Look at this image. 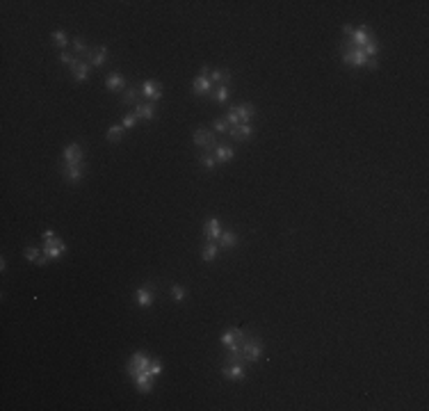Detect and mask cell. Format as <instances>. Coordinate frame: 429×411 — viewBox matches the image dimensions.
<instances>
[{
	"instance_id": "cell-33",
	"label": "cell",
	"mask_w": 429,
	"mask_h": 411,
	"mask_svg": "<svg viewBox=\"0 0 429 411\" xmlns=\"http://www.w3.org/2000/svg\"><path fill=\"white\" fill-rule=\"evenodd\" d=\"M171 299L176 304H181L183 299H185V288L183 286H171Z\"/></svg>"
},
{
	"instance_id": "cell-9",
	"label": "cell",
	"mask_w": 429,
	"mask_h": 411,
	"mask_svg": "<svg viewBox=\"0 0 429 411\" xmlns=\"http://www.w3.org/2000/svg\"><path fill=\"white\" fill-rule=\"evenodd\" d=\"M66 252V244H64V240L62 238H50V240H46L44 242V256H48L50 261H55V258H59L62 254Z\"/></svg>"
},
{
	"instance_id": "cell-36",
	"label": "cell",
	"mask_w": 429,
	"mask_h": 411,
	"mask_svg": "<svg viewBox=\"0 0 429 411\" xmlns=\"http://www.w3.org/2000/svg\"><path fill=\"white\" fill-rule=\"evenodd\" d=\"M160 372H162V363H160V361H151V366H148V375L158 377Z\"/></svg>"
},
{
	"instance_id": "cell-14",
	"label": "cell",
	"mask_w": 429,
	"mask_h": 411,
	"mask_svg": "<svg viewBox=\"0 0 429 411\" xmlns=\"http://www.w3.org/2000/svg\"><path fill=\"white\" fill-rule=\"evenodd\" d=\"M142 96H146L148 103H158V101L162 99V87L155 85L153 80H146V83L142 85Z\"/></svg>"
},
{
	"instance_id": "cell-39",
	"label": "cell",
	"mask_w": 429,
	"mask_h": 411,
	"mask_svg": "<svg viewBox=\"0 0 429 411\" xmlns=\"http://www.w3.org/2000/svg\"><path fill=\"white\" fill-rule=\"evenodd\" d=\"M48 261H50V258H48V256H44V254H41V256L37 258V263H35V265H39V268H41V265H46V263H48Z\"/></svg>"
},
{
	"instance_id": "cell-17",
	"label": "cell",
	"mask_w": 429,
	"mask_h": 411,
	"mask_svg": "<svg viewBox=\"0 0 429 411\" xmlns=\"http://www.w3.org/2000/svg\"><path fill=\"white\" fill-rule=\"evenodd\" d=\"M135 117L137 119H144V121H151L153 117H155V103H139L135 105Z\"/></svg>"
},
{
	"instance_id": "cell-38",
	"label": "cell",
	"mask_w": 429,
	"mask_h": 411,
	"mask_svg": "<svg viewBox=\"0 0 429 411\" xmlns=\"http://www.w3.org/2000/svg\"><path fill=\"white\" fill-rule=\"evenodd\" d=\"M41 238H44V240H50V238H55V231H53V228H48V231H44V233H41Z\"/></svg>"
},
{
	"instance_id": "cell-10",
	"label": "cell",
	"mask_w": 429,
	"mask_h": 411,
	"mask_svg": "<svg viewBox=\"0 0 429 411\" xmlns=\"http://www.w3.org/2000/svg\"><path fill=\"white\" fill-rule=\"evenodd\" d=\"M222 375L226 377V379L240 381V379H244V377H247V370H244V363H224Z\"/></svg>"
},
{
	"instance_id": "cell-35",
	"label": "cell",
	"mask_w": 429,
	"mask_h": 411,
	"mask_svg": "<svg viewBox=\"0 0 429 411\" xmlns=\"http://www.w3.org/2000/svg\"><path fill=\"white\" fill-rule=\"evenodd\" d=\"M39 256H41V254H39V249H37V247H28V249H25V258H28L30 263H37V258H39Z\"/></svg>"
},
{
	"instance_id": "cell-21",
	"label": "cell",
	"mask_w": 429,
	"mask_h": 411,
	"mask_svg": "<svg viewBox=\"0 0 429 411\" xmlns=\"http://www.w3.org/2000/svg\"><path fill=\"white\" fill-rule=\"evenodd\" d=\"M139 96H142V92H139V87H128V90L124 92V96H121V105H139L142 101H139Z\"/></svg>"
},
{
	"instance_id": "cell-5",
	"label": "cell",
	"mask_w": 429,
	"mask_h": 411,
	"mask_svg": "<svg viewBox=\"0 0 429 411\" xmlns=\"http://www.w3.org/2000/svg\"><path fill=\"white\" fill-rule=\"evenodd\" d=\"M64 165H69V167H84V153L78 142L69 144L64 149Z\"/></svg>"
},
{
	"instance_id": "cell-25",
	"label": "cell",
	"mask_w": 429,
	"mask_h": 411,
	"mask_svg": "<svg viewBox=\"0 0 429 411\" xmlns=\"http://www.w3.org/2000/svg\"><path fill=\"white\" fill-rule=\"evenodd\" d=\"M210 83L212 85H228L231 83V73L224 71V69H215V71H210Z\"/></svg>"
},
{
	"instance_id": "cell-8",
	"label": "cell",
	"mask_w": 429,
	"mask_h": 411,
	"mask_svg": "<svg viewBox=\"0 0 429 411\" xmlns=\"http://www.w3.org/2000/svg\"><path fill=\"white\" fill-rule=\"evenodd\" d=\"M192 90H194V94H199V96H203V94H210V90H212V83H210V69H208V66H203V69L199 71V75H197V78H194Z\"/></svg>"
},
{
	"instance_id": "cell-7",
	"label": "cell",
	"mask_w": 429,
	"mask_h": 411,
	"mask_svg": "<svg viewBox=\"0 0 429 411\" xmlns=\"http://www.w3.org/2000/svg\"><path fill=\"white\" fill-rule=\"evenodd\" d=\"M153 302H155V288H153V283H144L142 288L135 290V304L137 306L148 308Z\"/></svg>"
},
{
	"instance_id": "cell-27",
	"label": "cell",
	"mask_w": 429,
	"mask_h": 411,
	"mask_svg": "<svg viewBox=\"0 0 429 411\" xmlns=\"http://www.w3.org/2000/svg\"><path fill=\"white\" fill-rule=\"evenodd\" d=\"M50 39H53V46H57V48H62V50H66V46H69V37H66V32H62V30H55Z\"/></svg>"
},
{
	"instance_id": "cell-23",
	"label": "cell",
	"mask_w": 429,
	"mask_h": 411,
	"mask_svg": "<svg viewBox=\"0 0 429 411\" xmlns=\"http://www.w3.org/2000/svg\"><path fill=\"white\" fill-rule=\"evenodd\" d=\"M108 62V48L105 46H99L94 48V55H92V60H89V66L94 69V66H103Z\"/></svg>"
},
{
	"instance_id": "cell-28",
	"label": "cell",
	"mask_w": 429,
	"mask_h": 411,
	"mask_svg": "<svg viewBox=\"0 0 429 411\" xmlns=\"http://www.w3.org/2000/svg\"><path fill=\"white\" fill-rule=\"evenodd\" d=\"M59 62H62L64 66H69V69H73V66L80 64V60L73 53H69V50H62V53H59Z\"/></svg>"
},
{
	"instance_id": "cell-31",
	"label": "cell",
	"mask_w": 429,
	"mask_h": 411,
	"mask_svg": "<svg viewBox=\"0 0 429 411\" xmlns=\"http://www.w3.org/2000/svg\"><path fill=\"white\" fill-rule=\"evenodd\" d=\"M199 162H201L206 169H215V165H217V160H215V153H201V158H199Z\"/></svg>"
},
{
	"instance_id": "cell-11",
	"label": "cell",
	"mask_w": 429,
	"mask_h": 411,
	"mask_svg": "<svg viewBox=\"0 0 429 411\" xmlns=\"http://www.w3.org/2000/svg\"><path fill=\"white\" fill-rule=\"evenodd\" d=\"M253 133H256V130H253L251 124H237L228 130V135H231L235 142H247V139L253 137Z\"/></svg>"
},
{
	"instance_id": "cell-34",
	"label": "cell",
	"mask_w": 429,
	"mask_h": 411,
	"mask_svg": "<svg viewBox=\"0 0 429 411\" xmlns=\"http://www.w3.org/2000/svg\"><path fill=\"white\" fill-rule=\"evenodd\" d=\"M135 124H137V117H135V112H130V114H124V119H121V126H124L126 130L135 128Z\"/></svg>"
},
{
	"instance_id": "cell-22",
	"label": "cell",
	"mask_w": 429,
	"mask_h": 411,
	"mask_svg": "<svg viewBox=\"0 0 429 411\" xmlns=\"http://www.w3.org/2000/svg\"><path fill=\"white\" fill-rule=\"evenodd\" d=\"M62 174H64V179L69 181V183H78V181L82 179L84 167H69V165H62Z\"/></svg>"
},
{
	"instance_id": "cell-29",
	"label": "cell",
	"mask_w": 429,
	"mask_h": 411,
	"mask_svg": "<svg viewBox=\"0 0 429 411\" xmlns=\"http://www.w3.org/2000/svg\"><path fill=\"white\" fill-rule=\"evenodd\" d=\"M228 94H231V87H228V85H217V87H215V96H212V99L217 101V103H226Z\"/></svg>"
},
{
	"instance_id": "cell-18",
	"label": "cell",
	"mask_w": 429,
	"mask_h": 411,
	"mask_svg": "<svg viewBox=\"0 0 429 411\" xmlns=\"http://www.w3.org/2000/svg\"><path fill=\"white\" fill-rule=\"evenodd\" d=\"M105 87H108L110 92H119L126 87V78L121 73H117V71H112V73L105 78Z\"/></svg>"
},
{
	"instance_id": "cell-20",
	"label": "cell",
	"mask_w": 429,
	"mask_h": 411,
	"mask_svg": "<svg viewBox=\"0 0 429 411\" xmlns=\"http://www.w3.org/2000/svg\"><path fill=\"white\" fill-rule=\"evenodd\" d=\"M235 158V151H233V146H228V144H217V149H215V160L217 162H228V160Z\"/></svg>"
},
{
	"instance_id": "cell-15",
	"label": "cell",
	"mask_w": 429,
	"mask_h": 411,
	"mask_svg": "<svg viewBox=\"0 0 429 411\" xmlns=\"http://www.w3.org/2000/svg\"><path fill=\"white\" fill-rule=\"evenodd\" d=\"M233 112L237 114V119H240V124H249V121L256 117V108H253L251 103H242V105H235V108H231Z\"/></svg>"
},
{
	"instance_id": "cell-3",
	"label": "cell",
	"mask_w": 429,
	"mask_h": 411,
	"mask_svg": "<svg viewBox=\"0 0 429 411\" xmlns=\"http://www.w3.org/2000/svg\"><path fill=\"white\" fill-rule=\"evenodd\" d=\"M148 366H151V359L146 357V354H142V352H135L133 357H130V361L126 363V372H128V377H137L139 372L148 370Z\"/></svg>"
},
{
	"instance_id": "cell-4",
	"label": "cell",
	"mask_w": 429,
	"mask_h": 411,
	"mask_svg": "<svg viewBox=\"0 0 429 411\" xmlns=\"http://www.w3.org/2000/svg\"><path fill=\"white\" fill-rule=\"evenodd\" d=\"M342 62H345L347 66H365L368 55L363 53V48H356V46L345 44V50H342Z\"/></svg>"
},
{
	"instance_id": "cell-12",
	"label": "cell",
	"mask_w": 429,
	"mask_h": 411,
	"mask_svg": "<svg viewBox=\"0 0 429 411\" xmlns=\"http://www.w3.org/2000/svg\"><path fill=\"white\" fill-rule=\"evenodd\" d=\"M222 233H224V231H222V224H219L217 217H210V219L206 222V226H203V235H206L208 242H217Z\"/></svg>"
},
{
	"instance_id": "cell-26",
	"label": "cell",
	"mask_w": 429,
	"mask_h": 411,
	"mask_svg": "<svg viewBox=\"0 0 429 411\" xmlns=\"http://www.w3.org/2000/svg\"><path fill=\"white\" fill-rule=\"evenodd\" d=\"M217 256H219V244L217 242H208L206 247H203V261L206 263H212Z\"/></svg>"
},
{
	"instance_id": "cell-6",
	"label": "cell",
	"mask_w": 429,
	"mask_h": 411,
	"mask_svg": "<svg viewBox=\"0 0 429 411\" xmlns=\"http://www.w3.org/2000/svg\"><path fill=\"white\" fill-rule=\"evenodd\" d=\"M372 39H375V35L370 32V28H368V25H361V28H354V32H352L350 39H347V44L356 46V48H363V46L370 44Z\"/></svg>"
},
{
	"instance_id": "cell-37",
	"label": "cell",
	"mask_w": 429,
	"mask_h": 411,
	"mask_svg": "<svg viewBox=\"0 0 429 411\" xmlns=\"http://www.w3.org/2000/svg\"><path fill=\"white\" fill-rule=\"evenodd\" d=\"M365 66H368V69H372V71H377V69H379V62H377L375 57H368V62H365Z\"/></svg>"
},
{
	"instance_id": "cell-16",
	"label": "cell",
	"mask_w": 429,
	"mask_h": 411,
	"mask_svg": "<svg viewBox=\"0 0 429 411\" xmlns=\"http://www.w3.org/2000/svg\"><path fill=\"white\" fill-rule=\"evenodd\" d=\"M151 379H153V377L148 375V370H144V372H139V375L135 377L133 381H135V386H137V391L146 395V393L153 391V381H151Z\"/></svg>"
},
{
	"instance_id": "cell-13",
	"label": "cell",
	"mask_w": 429,
	"mask_h": 411,
	"mask_svg": "<svg viewBox=\"0 0 429 411\" xmlns=\"http://www.w3.org/2000/svg\"><path fill=\"white\" fill-rule=\"evenodd\" d=\"M71 44H73V55L78 57L80 62H89V60H92V55H94V48H89V46L84 44L82 37H75Z\"/></svg>"
},
{
	"instance_id": "cell-1",
	"label": "cell",
	"mask_w": 429,
	"mask_h": 411,
	"mask_svg": "<svg viewBox=\"0 0 429 411\" xmlns=\"http://www.w3.org/2000/svg\"><path fill=\"white\" fill-rule=\"evenodd\" d=\"M192 139H194L197 146L203 149V153H215V149H217V144H219L217 133H212V130H208V128H197L192 135Z\"/></svg>"
},
{
	"instance_id": "cell-2",
	"label": "cell",
	"mask_w": 429,
	"mask_h": 411,
	"mask_svg": "<svg viewBox=\"0 0 429 411\" xmlns=\"http://www.w3.org/2000/svg\"><path fill=\"white\" fill-rule=\"evenodd\" d=\"M242 354L247 363H256L263 357V341L258 336H247L242 343Z\"/></svg>"
},
{
	"instance_id": "cell-32",
	"label": "cell",
	"mask_w": 429,
	"mask_h": 411,
	"mask_svg": "<svg viewBox=\"0 0 429 411\" xmlns=\"http://www.w3.org/2000/svg\"><path fill=\"white\" fill-rule=\"evenodd\" d=\"M228 130H231V126H228L226 119L212 121V133H228Z\"/></svg>"
},
{
	"instance_id": "cell-24",
	"label": "cell",
	"mask_w": 429,
	"mask_h": 411,
	"mask_svg": "<svg viewBox=\"0 0 429 411\" xmlns=\"http://www.w3.org/2000/svg\"><path fill=\"white\" fill-rule=\"evenodd\" d=\"M73 78L75 83H84V80L89 78V71H92V66H89V62H80L78 66H73Z\"/></svg>"
},
{
	"instance_id": "cell-19",
	"label": "cell",
	"mask_w": 429,
	"mask_h": 411,
	"mask_svg": "<svg viewBox=\"0 0 429 411\" xmlns=\"http://www.w3.org/2000/svg\"><path fill=\"white\" fill-rule=\"evenodd\" d=\"M237 242H240V238H237V233H233V231H224L217 240L219 249H235Z\"/></svg>"
},
{
	"instance_id": "cell-30",
	"label": "cell",
	"mask_w": 429,
	"mask_h": 411,
	"mask_svg": "<svg viewBox=\"0 0 429 411\" xmlns=\"http://www.w3.org/2000/svg\"><path fill=\"white\" fill-rule=\"evenodd\" d=\"M124 130H126L124 126H121V124H117V126H112V128H110L108 133H105V137H108L110 142H119V139L124 137Z\"/></svg>"
}]
</instances>
